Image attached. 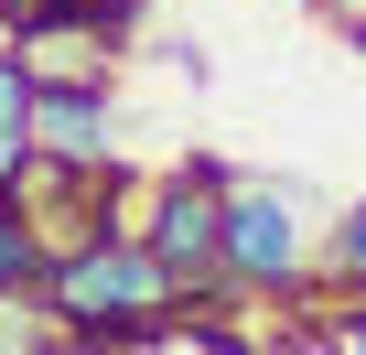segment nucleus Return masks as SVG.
<instances>
[{
	"mask_svg": "<svg viewBox=\"0 0 366 355\" xmlns=\"http://www.w3.org/2000/svg\"><path fill=\"white\" fill-rule=\"evenodd\" d=\"M22 161H33V65L0 44V184H22Z\"/></svg>",
	"mask_w": 366,
	"mask_h": 355,
	"instance_id": "nucleus-6",
	"label": "nucleus"
},
{
	"mask_svg": "<svg viewBox=\"0 0 366 355\" xmlns=\"http://www.w3.org/2000/svg\"><path fill=\"white\" fill-rule=\"evenodd\" d=\"M312 280V194L302 184H237L227 172V291L280 301Z\"/></svg>",
	"mask_w": 366,
	"mask_h": 355,
	"instance_id": "nucleus-2",
	"label": "nucleus"
},
{
	"mask_svg": "<svg viewBox=\"0 0 366 355\" xmlns=\"http://www.w3.org/2000/svg\"><path fill=\"white\" fill-rule=\"evenodd\" d=\"M312 11H323L334 33H366V0H312Z\"/></svg>",
	"mask_w": 366,
	"mask_h": 355,
	"instance_id": "nucleus-9",
	"label": "nucleus"
},
{
	"mask_svg": "<svg viewBox=\"0 0 366 355\" xmlns=\"http://www.w3.org/2000/svg\"><path fill=\"white\" fill-rule=\"evenodd\" d=\"M86 11H119V22H129V11H140V0H86Z\"/></svg>",
	"mask_w": 366,
	"mask_h": 355,
	"instance_id": "nucleus-10",
	"label": "nucleus"
},
{
	"mask_svg": "<svg viewBox=\"0 0 366 355\" xmlns=\"http://www.w3.org/2000/svg\"><path fill=\"white\" fill-rule=\"evenodd\" d=\"M172 301H183V291H172V269L151 259L140 226H97L86 248H65V259L44 269V312H65L86 344H162L151 312H172Z\"/></svg>",
	"mask_w": 366,
	"mask_h": 355,
	"instance_id": "nucleus-1",
	"label": "nucleus"
},
{
	"mask_svg": "<svg viewBox=\"0 0 366 355\" xmlns=\"http://www.w3.org/2000/svg\"><path fill=\"white\" fill-rule=\"evenodd\" d=\"M33 161L108 172V97L97 86H33Z\"/></svg>",
	"mask_w": 366,
	"mask_h": 355,
	"instance_id": "nucleus-5",
	"label": "nucleus"
},
{
	"mask_svg": "<svg viewBox=\"0 0 366 355\" xmlns=\"http://www.w3.org/2000/svg\"><path fill=\"white\" fill-rule=\"evenodd\" d=\"M129 226L151 237V259L172 269V291H227V172L216 161H183L162 184V205L129 216Z\"/></svg>",
	"mask_w": 366,
	"mask_h": 355,
	"instance_id": "nucleus-3",
	"label": "nucleus"
},
{
	"mask_svg": "<svg viewBox=\"0 0 366 355\" xmlns=\"http://www.w3.org/2000/svg\"><path fill=\"white\" fill-rule=\"evenodd\" d=\"M0 291H44V237H33L11 184H0Z\"/></svg>",
	"mask_w": 366,
	"mask_h": 355,
	"instance_id": "nucleus-7",
	"label": "nucleus"
},
{
	"mask_svg": "<svg viewBox=\"0 0 366 355\" xmlns=\"http://www.w3.org/2000/svg\"><path fill=\"white\" fill-rule=\"evenodd\" d=\"M11 54L33 65V86H108L119 11H86V0H44L33 22H11Z\"/></svg>",
	"mask_w": 366,
	"mask_h": 355,
	"instance_id": "nucleus-4",
	"label": "nucleus"
},
{
	"mask_svg": "<svg viewBox=\"0 0 366 355\" xmlns=\"http://www.w3.org/2000/svg\"><path fill=\"white\" fill-rule=\"evenodd\" d=\"M323 269H334L345 291H366V205H345V226L323 237Z\"/></svg>",
	"mask_w": 366,
	"mask_h": 355,
	"instance_id": "nucleus-8",
	"label": "nucleus"
}]
</instances>
